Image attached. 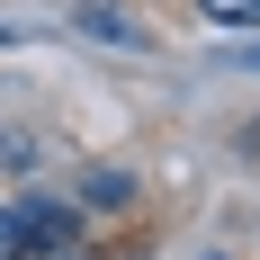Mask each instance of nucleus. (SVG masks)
Segmentation results:
<instances>
[{"label": "nucleus", "instance_id": "1", "mask_svg": "<svg viewBox=\"0 0 260 260\" xmlns=\"http://www.w3.org/2000/svg\"><path fill=\"white\" fill-rule=\"evenodd\" d=\"M9 215H18V242H27V251H63V242L81 234V215L54 207V198H27V207H9Z\"/></svg>", "mask_w": 260, "mask_h": 260}, {"label": "nucleus", "instance_id": "6", "mask_svg": "<svg viewBox=\"0 0 260 260\" xmlns=\"http://www.w3.org/2000/svg\"><path fill=\"white\" fill-rule=\"evenodd\" d=\"M18 251H27V242H18V215L0 207V260H18Z\"/></svg>", "mask_w": 260, "mask_h": 260}, {"label": "nucleus", "instance_id": "2", "mask_svg": "<svg viewBox=\"0 0 260 260\" xmlns=\"http://www.w3.org/2000/svg\"><path fill=\"white\" fill-rule=\"evenodd\" d=\"M72 27H81V36H99V45H126V54L144 45V27H135L117 0H81V9H72Z\"/></svg>", "mask_w": 260, "mask_h": 260}, {"label": "nucleus", "instance_id": "3", "mask_svg": "<svg viewBox=\"0 0 260 260\" xmlns=\"http://www.w3.org/2000/svg\"><path fill=\"white\" fill-rule=\"evenodd\" d=\"M81 198H90V207H126L135 180H126V171H90V180H81Z\"/></svg>", "mask_w": 260, "mask_h": 260}, {"label": "nucleus", "instance_id": "5", "mask_svg": "<svg viewBox=\"0 0 260 260\" xmlns=\"http://www.w3.org/2000/svg\"><path fill=\"white\" fill-rule=\"evenodd\" d=\"M198 9H207L215 27H251V18H260V0H198Z\"/></svg>", "mask_w": 260, "mask_h": 260}, {"label": "nucleus", "instance_id": "7", "mask_svg": "<svg viewBox=\"0 0 260 260\" xmlns=\"http://www.w3.org/2000/svg\"><path fill=\"white\" fill-rule=\"evenodd\" d=\"M242 63H260V45H251V54H242Z\"/></svg>", "mask_w": 260, "mask_h": 260}, {"label": "nucleus", "instance_id": "8", "mask_svg": "<svg viewBox=\"0 0 260 260\" xmlns=\"http://www.w3.org/2000/svg\"><path fill=\"white\" fill-rule=\"evenodd\" d=\"M251 153H260V126H251Z\"/></svg>", "mask_w": 260, "mask_h": 260}, {"label": "nucleus", "instance_id": "4", "mask_svg": "<svg viewBox=\"0 0 260 260\" xmlns=\"http://www.w3.org/2000/svg\"><path fill=\"white\" fill-rule=\"evenodd\" d=\"M0 171H36V135H18V126H0Z\"/></svg>", "mask_w": 260, "mask_h": 260}]
</instances>
